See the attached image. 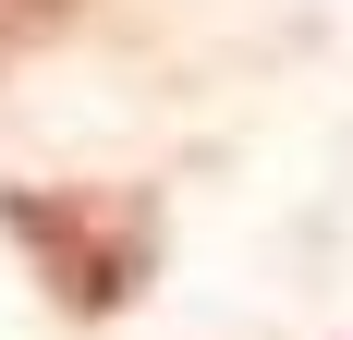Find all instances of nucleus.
Listing matches in <instances>:
<instances>
[{"mask_svg":"<svg viewBox=\"0 0 353 340\" xmlns=\"http://www.w3.org/2000/svg\"><path fill=\"white\" fill-rule=\"evenodd\" d=\"M12 231H25L37 279L61 292V304H122L146 279V219L134 206H85V195H12Z\"/></svg>","mask_w":353,"mask_h":340,"instance_id":"f257e3e1","label":"nucleus"},{"mask_svg":"<svg viewBox=\"0 0 353 340\" xmlns=\"http://www.w3.org/2000/svg\"><path fill=\"white\" fill-rule=\"evenodd\" d=\"M73 12H85V0H0V73H12V61H37V49H49Z\"/></svg>","mask_w":353,"mask_h":340,"instance_id":"f03ea898","label":"nucleus"}]
</instances>
